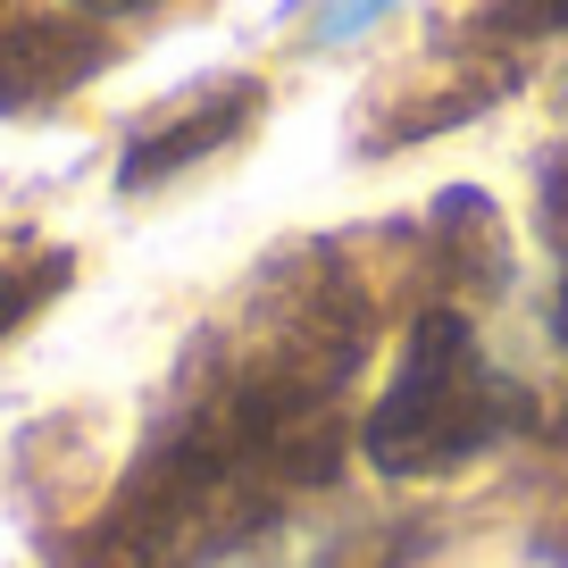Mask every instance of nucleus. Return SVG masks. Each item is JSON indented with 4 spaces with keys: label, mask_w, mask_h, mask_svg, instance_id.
<instances>
[{
    "label": "nucleus",
    "mask_w": 568,
    "mask_h": 568,
    "mask_svg": "<svg viewBox=\"0 0 568 568\" xmlns=\"http://www.w3.org/2000/svg\"><path fill=\"white\" fill-rule=\"evenodd\" d=\"M109 68V34L92 18H9L0 26V118H34V109L84 92Z\"/></svg>",
    "instance_id": "2"
},
{
    "label": "nucleus",
    "mask_w": 568,
    "mask_h": 568,
    "mask_svg": "<svg viewBox=\"0 0 568 568\" xmlns=\"http://www.w3.org/2000/svg\"><path fill=\"white\" fill-rule=\"evenodd\" d=\"M485 26H494V34H510V42H527V34H568V0H501Z\"/></svg>",
    "instance_id": "4"
},
{
    "label": "nucleus",
    "mask_w": 568,
    "mask_h": 568,
    "mask_svg": "<svg viewBox=\"0 0 568 568\" xmlns=\"http://www.w3.org/2000/svg\"><path fill=\"white\" fill-rule=\"evenodd\" d=\"M518 418H527V393L485 368L460 310H418L385 402L368 409V460L385 477H444L485 444H501Z\"/></svg>",
    "instance_id": "1"
},
{
    "label": "nucleus",
    "mask_w": 568,
    "mask_h": 568,
    "mask_svg": "<svg viewBox=\"0 0 568 568\" xmlns=\"http://www.w3.org/2000/svg\"><path fill=\"white\" fill-rule=\"evenodd\" d=\"M68 9H84V18H134V9H151V0H68Z\"/></svg>",
    "instance_id": "6"
},
{
    "label": "nucleus",
    "mask_w": 568,
    "mask_h": 568,
    "mask_svg": "<svg viewBox=\"0 0 568 568\" xmlns=\"http://www.w3.org/2000/svg\"><path fill=\"white\" fill-rule=\"evenodd\" d=\"M51 284H68V260H42L34 276H0V335H9V326H18L26 310L51 293Z\"/></svg>",
    "instance_id": "5"
},
{
    "label": "nucleus",
    "mask_w": 568,
    "mask_h": 568,
    "mask_svg": "<svg viewBox=\"0 0 568 568\" xmlns=\"http://www.w3.org/2000/svg\"><path fill=\"white\" fill-rule=\"evenodd\" d=\"M376 9H385V0H343V9H335V34H352V26H368Z\"/></svg>",
    "instance_id": "7"
},
{
    "label": "nucleus",
    "mask_w": 568,
    "mask_h": 568,
    "mask_svg": "<svg viewBox=\"0 0 568 568\" xmlns=\"http://www.w3.org/2000/svg\"><path fill=\"white\" fill-rule=\"evenodd\" d=\"M260 118V84H217V92H201L184 118H168V125H151V134L125 151V168H118V184L125 193H151V184H168V176H184L193 160H210V151H226L243 125Z\"/></svg>",
    "instance_id": "3"
}]
</instances>
